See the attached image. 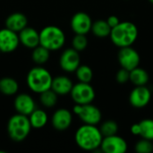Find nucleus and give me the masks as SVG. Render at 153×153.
<instances>
[{
	"mask_svg": "<svg viewBox=\"0 0 153 153\" xmlns=\"http://www.w3.org/2000/svg\"><path fill=\"white\" fill-rule=\"evenodd\" d=\"M103 136L100 128L94 125H87L80 126L74 135V140L79 148L84 151H95L100 147Z\"/></svg>",
	"mask_w": 153,
	"mask_h": 153,
	"instance_id": "nucleus-1",
	"label": "nucleus"
},
{
	"mask_svg": "<svg viewBox=\"0 0 153 153\" xmlns=\"http://www.w3.org/2000/svg\"><path fill=\"white\" fill-rule=\"evenodd\" d=\"M117 56L121 67L128 71L134 69L140 65V60H141L140 55L131 46L120 48Z\"/></svg>",
	"mask_w": 153,
	"mask_h": 153,
	"instance_id": "nucleus-8",
	"label": "nucleus"
},
{
	"mask_svg": "<svg viewBox=\"0 0 153 153\" xmlns=\"http://www.w3.org/2000/svg\"><path fill=\"white\" fill-rule=\"evenodd\" d=\"M31 126L27 116L16 113L7 122V134L14 142H22L30 133Z\"/></svg>",
	"mask_w": 153,
	"mask_h": 153,
	"instance_id": "nucleus-4",
	"label": "nucleus"
},
{
	"mask_svg": "<svg viewBox=\"0 0 153 153\" xmlns=\"http://www.w3.org/2000/svg\"><path fill=\"white\" fill-rule=\"evenodd\" d=\"M73 48L77 50L78 52L84 50L88 46V39L86 35L84 34H75L72 41Z\"/></svg>",
	"mask_w": 153,
	"mask_h": 153,
	"instance_id": "nucleus-28",
	"label": "nucleus"
},
{
	"mask_svg": "<svg viewBox=\"0 0 153 153\" xmlns=\"http://www.w3.org/2000/svg\"><path fill=\"white\" fill-rule=\"evenodd\" d=\"M92 21L90 15L84 12H78L71 19V28L75 34L86 35L91 29Z\"/></svg>",
	"mask_w": 153,
	"mask_h": 153,
	"instance_id": "nucleus-12",
	"label": "nucleus"
},
{
	"mask_svg": "<svg viewBox=\"0 0 153 153\" xmlns=\"http://www.w3.org/2000/svg\"><path fill=\"white\" fill-rule=\"evenodd\" d=\"M105 153H124L127 151V143L117 134L103 137L100 147Z\"/></svg>",
	"mask_w": 153,
	"mask_h": 153,
	"instance_id": "nucleus-10",
	"label": "nucleus"
},
{
	"mask_svg": "<svg viewBox=\"0 0 153 153\" xmlns=\"http://www.w3.org/2000/svg\"><path fill=\"white\" fill-rule=\"evenodd\" d=\"M13 107L16 113L28 117L36 108V103L30 95L27 93H21L15 97L13 100Z\"/></svg>",
	"mask_w": 153,
	"mask_h": 153,
	"instance_id": "nucleus-15",
	"label": "nucleus"
},
{
	"mask_svg": "<svg viewBox=\"0 0 153 153\" xmlns=\"http://www.w3.org/2000/svg\"><path fill=\"white\" fill-rule=\"evenodd\" d=\"M91 30L92 33L99 38H105L110 35L111 28L108 25L107 21L104 20H99L94 22H92Z\"/></svg>",
	"mask_w": 153,
	"mask_h": 153,
	"instance_id": "nucleus-23",
	"label": "nucleus"
},
{
	"mask_svg": "<svg viewBox=\"0 0 153 153\" xmlns=\"http://www.w3.org/2000/svg\"><path fill=\"white\" fill-rule=\"evenodd\" d=\"M139 131H140V129H139V125L138 124H134L131 127V132L134 135H139Z\"/></svg>",
	"mask_w": 153,
	"mask_h": 153,
	"instance_id": "nucleus-32",
	"label": "nucleus"
},
{
	"mask_svg": "<svg viewBox=\"0 0 153 153\" xmlns=\"http://www.w3.org/2000/svg\"><path fill=\"white\" fill-rule=\"evenodd\" d=\"M19 84L17 81L11 77H4L0 79V92L5 96H13L17 93Z\"/></svg>",
	"mask_w": 153,
	"mask_h": 153,
	"instance_id": "nucleus-20",
	"label": "nucleus"
},
{
	"mask_svg": "<svg viewBox=\"0 0 153 153\" xmlns=\"http://www.w3.org/2000/svg\"><path fill=\"white\" fill-rule=\"evenodd\" d=\"M28 117H29L31 127L36 128V129H40L44 127L47 125L48 120L47 113L44 110L39 109V108H35L28 116Z\"/></svg>",
	"mask_w": 153,
	"mask_h": 153,
	"instance_id": "nucleus-19",
	"label": "nucleus"
},
{
	"mask_svg": "<svg viewBox=\"0 0 153 153\" xmlns=\"http://www.w3.org/2000/svg\"><path fill=\"white\" fill-rule=\"evenodd\" d=\"M74 83L72 80L65 75H59L53 78L51 83V90H53L58 96L70 94Z\"/></svg>",
	"mask_w": 153,
	"mask_h": 153,
	"instance_id": "nucleus-17",
	"label": "nucleus"
},
{
	"mask_svg": "<svg viewBox=\"0 0 153 153\" xmlns=\"http://www.w3.org/2000/svg\"><path fill=\"white\" fill-rule=\"evenodd\" d=\"M20 43L27 48L33 49L39 45V32L32 27L26 26L18 32Z\"/></svg>",
	"mask_w": 153,
	"mask_h": 153,
	"instance_id": "nucleus-16",
	"label": "nucleus"
},
{
	"mask_svg": "<svg viewBox=\"0 0 153 153\" xmlns=\"http://www.w3.org/2000/svg\"><path fill=\"white\" fill-rule=\"evenodd\" d=\"M70 95L75 104H89L95 99V91L90 83L79 82L74 84Z\"/></svg>",
	"mask_w": 153,
	"mask_h": 153,
	"instance_id": "nucleus-7",
	"label": "nucleus"
},
{
	"mask_svg": "<svg viewBox=\"0 0 153 153\" xmlns=\"http://www.w3.org/2000/svg\"><path fill=\"white\" fill-rule=\"evenodd\" d=\"M52 80L53 77L51 74L40 65L31 68L26 77V82L29 89L38 94L51 89Z\"/></svg>",
	"mask_w": 153,
	"mask_h": 153,
	"instance_id": "nucleus-3",
	"label": "nucleus"
},
{
	"mask_svg": "<svg viewBox=\"0 0 153 153\" xmlns=\"http://www.w3.org/2000/svg\"><path fill=\"white\" fill-rule=\"evenodd\" d=\"M20 44L18 33L4 28L0 30V51L2 53H11L16 50Z\"/></svg>",
	"mask_w": 153,
	"mask_h": 153,
	"instance_id": "nucleus-11",
	"label": "nucleus"
},
{
	"mask_svg": "<svg viewBox=\"0 0 153 153\" xmlns=\"http://www.w3.org/2000/svg\"><path fill=\"white\" fill-rule=\"evenodd\" d=\"M135 152L138 153H151L153 152V143L152 141L143 138L135 144Z\"/></svg>",
	"mask_w": 153,
	"mask_h": 153,
	"instance_id": "nucleus-29",
	"label": "nucleus"
},
{
	"mask_svg": "<svg viewBox=\"0 0 153 153\" xmlns=\"http://www.w3.org/2000/svg\"><path fill=\"white\" fill-rule=\"evenodd\" d=\"M27 24L28 19L26 15L19 12L11 13L7 16L5 20V27L17 33L21 31L22 29H24L27 26Z\"/></svg>",
	"mask_w": 153,
	"mask_h": 153,
	"instance_id": "nucleus-18",
	"label": "nucleus"
},
{
	"mask_svg": "<svg viewBox=\"0 0 153 153\" xmlns=\"http://www.w3.org/2000/svg\"><path fill=\"white\" fill-rule=\"evenodd\" d=\"M81 65V57L79 52L74 48H66L63 51L59 58V65L61 69L66 73H73Z\"/></svg>",
	"mask_w": 153,
	"mask_h": 153,
	"instance_id": "nucleus-9",
	"label": "nucleus"
},
{
	"mask_svg": "<svg viewBox=\"0 0 153 153\" xmlns=\"http://www.w3.org/2000/svg\"><path fill=\"white\" fill-rule=\"evenodd\" d=\"M58 95L51 89L39 93V101L45 108H53L56 105Z\"/></svg>",
	"mask_w": 153,
	"mask_h": 153,
	"instance_id": "nucleus-24",
	"label": "nucleus"
},
{
	"mask_svg": "<svg viewBox=\"0 0 153 153\" xmlns=\"http://www.w3.org/2000/svg\"><path fill=\"white\" fill-rule=\"evenodd\" d=\"M65 43V34L57 26L48 25L39 31V45L50 51H56L63 48Z\"/></svg>",
	"mask_w": 153,
	"mask_h": 153,
	"instance_id": "nucleus-5",
	"label": "nucleus"
},
{
	"mask_svg": "<svg viewBox=\"0 0 153 153\" xmlns=\"http://www.w3.org/2000/svg\"><path fill=\"white\" fill-rule=\"evenodd\" d=\"M149 1H150V2H151L152 4H153V0H149Z\"/></svg>",
	"mask_w": 153,
	"mask_h": 153,
	"instance_id": "nucleus-33",
	"label": "nucleus"
},
{
	"mask_svg": "<svg viewBox=\"0 0 153 153\" xmlns=\"http://www.w3.org/2000/svg\"><path fill=\"white\" fill-rule=\"evenodd\" d=\"M0 53H2V52H1V51H0Z\"/></svg>",
	"mask_w": 153,
	"mask_h": 153,
	"instance_id": "nucleus-34",
	"label": "nucleus"
},
{
	"mask_svg": "<svg viewBox=\"0 0 153 153\" xmlns=\"http://www.w3.org/2000/svg\"><path fill=\"white\" fill-rule=\"evenodd\" d=\"M73 111L84 124L87 125H98L100 122L102 117L100 110L91 103L83 105L75 104L74 106Z\"/></svg>",
	"mask_w": 153,
	"mask_h": 153,
	"instance_id": "nucleus-6",
	"label": "nucleus"
},
{
	"mask_svg": "<svg viewBox=\"0 0 153 153\" xmlns=\"http://www.w3.org/2000/svg\"><path fill=\"white\" fill-rule=\"evenodd\" d=\"M151 98V91L146 87V85L136 86L129 95V102L133 107L141 108L149 104Z\"/></svg>",
	"mask_w": 153,
	"mask_h": 153,
	"instance_id": "nucleus-13",
	"label": "nucleus"
},
{
	"mask_svg": "<svg viewBox=\"0 0 153 153\" xmlns=\"http://www.w3.org/2000/svg\"><path fill=\"white\" fill-rule=\"evenodd\" d=\"M100 130L103 137L115 135L118 131V125L114 120H108L101 125Z\"/></svg>",
	"mask_w": 153,
	"mask_h": 153,
	"instance_id": "nucleus-27",
	"label": "nucleus"
},
{
	"mask_svg": "<svg viewBox=\"0 0 153 153\" xmlns=\"http://www.w3.org/2000/svg\"><path fill=\"white\" fill-rule=\"evenodd\" d=\"M75 74L79 82L90 83L93 77V72L89 65H80L75 70Z\"/></svg>",
	"mask_w": 153,
	"mask_h": 153,
	"instance_id": "nucleus-26",
	"label": "nucleus"
},
{
	"mask_svg": "<svg viewBox=\"0 0 153 153\" xmlns=\"http://www.w3.org/2000/svg\"><path fill=\"white\" fill-rule=\"evenodd\" d=\"M49 57H50V50H48V48H44L41 45H39L32 49L31 59L38 65L46 64L48 61Z\"/></svg>",
	"mask_w": 153,
	"mask_h": 153,
	"instance_id": "nucleus-22",
	"label": "nucleus"
},
{
	"mask_svg": "<svg viewBox=\"0 0 153 153\" xmlns=\"http://www.w3.org/2000/svg\"><path fill=\"white\" fill-rule=\"evenodd\" d=\"M116 80L120 84L126 83L128 81H130V71L121 68L116 74Z\"/></svg>",
	"mask_w": 153,
	"mask_h": 153,
	"instance_id": "nucleus-30",
	"label": "nucleus"
},
{
	"mask_svg": "<svg viewBox=\"0 0 153 153\" xmlns=\"http://www.w3.org/2000/svg\"><path fill=\"white\" fill-rule=\"evenodd\" d=\"M106 21L108 22V25L110 26L111 29L114 28V27H116V26L120 22L119 19H118L117 16H116V15H111V16H109V17L108 18V20H106Z\"/></svg>",
	"mask_w": 153,
	"mask_h": 153,
	"instance_id": "nucleus-31",
	"label": "nucleus"
},
{
	"mask_svg": "<svg viewBox=\"0 0 153 153\" xmlns=\"http://www.w3.org/2000/svg\"><path fill=\"white\" fill-rule=\"evenodd\" d=\"M139 125V135L142 138L153 141V119H143Z\"/></svg>",
	"mask_w": 153,
	"mask_h": 153,
	"instance_id": "nucleus-25",
	"label": "nucleus"
},
{
	"mask_svg": "<svg viewBox=\"0 0 153 153\" xmlns=\"http://www.w3.org/2000/svg\"><path fill=\"white\" fill-rule=\"evenodd\" d=\"M73 122V115L66 108L56 110L51 117V124L57 131H65L70 127Z\"/></svg>",
	"mask_w": 153,
	"mask_h": 153,
	"instance_id": "nucleus-14",
	"label": "nucleus"
},
{
	"mask_svg": "<svg viewBox=\"0 0 153 153\" xmlns=\"http://www.w3.org/2000/svg\"><path fill=\"white\" fill-rule=\"evenodd\" d=\"M130 82L135 86H144L149 82V74L144 69L137 66L130 71Z\"/></svg>",
	"mask_w": 153,
	"mask_h": 153,
	"instance_id": "nucleus-21",
	"label": "nucleus"
},
{
	"mask_svg": "<svg viewBox=\"0 0 153 153\" xmlns=\"http://www.w3.org/2000/svg\"><path fill=\"white\" fill-rule=\"evenodd\" d=\"M110 39L118 48L132 46L138 37V29L131 22H119L116 27L111 29Z\"/></svg>",
	"mask_w": 153,
	"mask_h": 153,
	"instance_id": "nucleus-2",
	"label": "nucleus"
}]
</instances>
